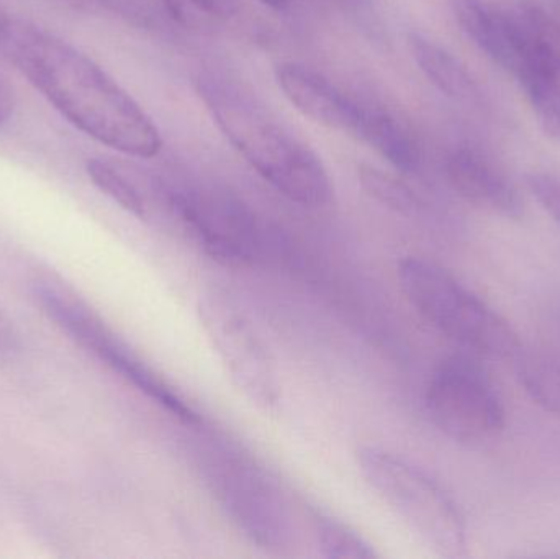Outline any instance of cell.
I'll return each mask as SVG.
<instances>
[{
	"label": "cell",
	"instance_id": "30bf717a",
	"mask_svg": "<svg viewBox=\"0 0 560 559\" xmlns=\"http://www.w3.org/2000/svg\"><path fill=\"white\" fill-rule=\"evenodd\" d=\"M276 82L287 101L315 124L355 137L362 104L349 97L322 72L300 62L276 66Z\"/></svg>",
	"mask_w": 560,
	"mask_h": 559
},
{
	"label": "cell",
	"instance_id": "5bb4252c",
	"mask_svg": "<svg viewBox=\"0 0 560 559\" xmlns=\"http://www.w3.org/2000/svg\"><path fill=\"white\" fill-rule=\"evenodd\" d=\"M408 48L418 69L438 91L454 101L467 104L482 101V91L476 79L467 71L466 66L443 46L421 33L413 32L408 35Z\"/></svg>",
	"mask_w": 560,
	"mask_h": 559
},
{
	"label": "cell",
	"instance_id": "ba28073f",
	"mask_svg": "<svg viewBox=\"0 0 560 559\" xmlns=\"http://www.w3.org/2000/svg\"><path fill=\"white\" fill-rule=\"evenodd\" d=\"M199 317L233 386L261 412H278L282 400L278 368L255 325L222 299L200 301Z\"/></svg>",
	"mask_w": 560,
	"mask_h": 559
},
{
	"label": "cell",
	"instance_id": "44dd1931",
	"mask_svg": "<svg viewBox=\"0 0 560 559\" xmlns=\"http://www.w3.org/2000/svg\"><path fill=\"white\" fill-rule=\"evenodd\" d=\"M15 101H13V91L9 82L0 75V127L9 120L12 115Z\"/></svg>",
	"mask_w": 560,
	"mask_h": 559
},
{
	"label": "cell",
	"instance_id": "e0dca14e",
	"mask_svg": "<svg viewBox=\"0 0 560 559\" xmlns=\"http://www.w3.org/2000/svg\"><path fill=\"white\" fill-rule=\"evenodd\" d=\"M319 550L329 559H372L378 554L358 532L331 515L316 512L313 515Z\"/></svg>",
	"mask_w": 560,
	"mask_h": 559
},
{
	"label": "cell",
	"instance_id": "603a6c76",
	"mask_svg": "<svg viewBox=\"0 0 560 559\" xmlns=\"http://www.w3.org/2000/svg\"><path fill=\"white\" fill-rule=\"evenodd\" d=\"M259 2L272 10H283L287 3H289V0H259Z\"/></svg>",
	"mask_w": 560,
	"mask_h": 559
},
{
	"label": "cell",
	"instance_id": "277c9868",
	"mask_svg": "<svg viewBox=\"0 0 560 559\" xmlns=\"http://www.w3.org/2000/svg\"><path fill=\"white\" fill-rule=\"evenodd\" d=\"M362 478L438 557H467V528L450 494L423 469L401 456L364 446L358 452Z\"/></svg>",
	"mask_w": 560,
	"mask_h": 559
},
{
	"label": "cell",
	"instance_id": "cb8c5ba5",
	"mask_svg": "<svg viewBox=\"0 0 560 559\" xmlns=\"http://www.w3.org/2000/svg\"><path fill=\"white\" fill-rule=\"evenodd\" d=\"M10 13H7L5 10L0 7V33H2L3 26H5L7 19H9Z\"/></svg>",
	"mask_w": 560,
	"mask_h": 559
},
{
	"label": "cell",
	"instance_id": "7402d4cb",
	"mask_svg": "<svg viewBox=\"0 0 560 559\" xmlns=\"http://www.w3.org/2000/svg\"><path fill=\"white\" fill-rule=\"evenodd\" d=\"M7 324H9V322L0 314V348H9L10 345H13L12 330H10Z\"/></svg>",
	"mask_w": 560,
	"mask_h": 559
},
{
	"label": "cell",
	"instance_id": "4fadbf2b",
	"mask_svg": "<svg viewBox=\"0 0 560 559\" xmlns=\"http://www.w3.org/2000/svg\"><path fill=\"white\" fill-rule=\"evenodd\" d=\"M355 138L374 148L401 173H415L421 164V150L410 128L390 112L362 105Z\"/></svg>",
	"mask_w": 560,
	"mask_h": 559
},
{
	"label": "cell",
	"instance_id": "7a4b0ae2",
	"mask_svg": "<svg viewBox=\"0 0 560 559\" xmlns=\"http://www.w3.org/2000/svg\"><path fill=\"white\" fill-rule=\"evenodd\" d=\"M197 92L233 150L279 194L302 207L328 206L332 183L322 158L252 92L200 75Z\"/></svg>",
	"mask_w": 560,
	"mask_h": 559
},
{
	"label": "cell",
	"instance_id": "ffe728a7",
	"mask_svg": "<svg viewBox=\"0 0 560 559\" xmlns=\"http://www.w3.org/2000/svg\"><path fill=\"white\" fill-rule=\"evenodd\" d=\"M526 186L532 196L538 200L539 206L560 225V177L533 173L526 176Z\"/></svg>",
	"mask_w": 560,
	"mask_h": 559
},
{
	"label": "cell",
	"instance_id": "52a82bcc",
	"mask_svg": "<svg viewBox=\"0 0 560 559\" xmlns=\"http://www.w3.org/2000/svg\"><path fill=\"white\" fill-rule=\"evenodd\" d=\"M424 404L436 429L460 445H486L505 429V406L495 384L466 354L447 358L436 368Z\"/></svg>",
	"mask_w": 560,
	"mask_h": 559
},
{
	"label": "cell",
	"instance_id": "ac0fdd59",
	"mask_svg": "<svg viewBox=\"0 0 560 559\" xmlns=\"http://www.w3.org/2000/svg\"><path fill=\"white\" fill-rule=\"evenodd\" d=\"M85 167H88V174L92 183L105 196L110 197L115 203H118L121 209L127 210L137 219H147L148 206L143 194L117 167L112 166L107 161L97 160V158L89 160Z\"/></svg>",
	"mask_w": 560,
	"mask_h": 559
},
{
	"label": "cell",
	"instance_id": "8992f818",
	"mask_svg": "<svg viewBox=\"0 0 560 559\" xmlns=\"http://www.w3.org/2000/svg\"><path fill=\"white\" fill-rule=\"evenodd\" d=\"M207 488L233 524L266 550L290 544L292 525L282 494L261 466L226 443L207 442L199 453Z\"/></svg>",
	"mask_w": 560,
	"mask_h": 559
},
{
	"label": "cell",
	"instance_id": "5b68a950",
	"mask_svg": "<svg viewBox=\"0 0 560 559\" xmlns=\"http://www.w3.org/2000/svg\"><path fill=\"white\" fill-rule=\"evenodd\" d=\"M33 288L36 301L49 321L55 322L75 343L184 426H202L200 414L147 361L141 360L140 354L135 353L71 286L46 276L39 278Z\"/></svg>",
	"mask_w": 560,
	"mask_h": 559
},
{
	"label": "cell",
	"instance_id": "7c38bea8",
	"mask_svg": "<svg viewBox=\"0 0 560 559\" xmlns=\"http://www.w3.org/2000/svg\"><path fill=\"white\" fill-rule=\"evenodd\" d=\"M447 5L467 38L472 39L495 65L516 75L522 49L509 10L487 0H447Z\"/></svg>",
	"mask_w": 560,
	"mask_h": 559
},
{
	"label": "cell",
	"instance_id": "9a60e30c",
	"mask_svg": "<svg viewBox=\"0 0 560 559\" xmlns=\"http://www.w3.org/2000/svg\"><path fill=\"white\" fill-rule=\"evenodd\" d=\"M518 358V380L538 406L560 416V360L545 351H528Z\"/></svg>",
	"mask_w": 560,
	"mask_h": 559
},
{
	"label": "cell",
	"instance_id": "8fae6325",
	"mask_svg": "<svg viewBox=\"0 0 560 559\" xmlns=\"http://www.w3.org/2000/svg\"><path fill=\"white\" fill-rule=\"evenodd\" d=\"M447 180L467 202L493 216L520 219L523 200L505 173L476 148L460 147L446 161Z\"/></svg>",
	"mask_w": 560,
	"mask_h": 559
},
{
	"label": "cell",
	"instance_id": "9c48e42d",
	"mask_svg": "<svg viewBox=\"0 0 560 559\" xmlns=\"http://www.w3.org/2000/svg\"><path fill=\"white\" fill-rule=\"evenodd\" d=\"M173 207L210 258L226 266H248L255 261L258 235L255 223L245 212L187 197H176Z\"/></svg>",
	"mask_w": 560,
	"mask_h": 559
},
{
	"label": "cell",
	"instance_id": "d6986e66",
	"mask_svg": "<svg viewBox=\"0 0 560 559\" xmlns=\"http://www.w3.org/2000/svg\"><path fill=\"white\" fill-rule=\"evenodd\" d=\"M163 2L170 15L187 28H202L222 15L219 0H163Z\"/></svg>",
	"mask_w": 560,
	"mask_h": 559
},
{
	"label": "cell",
	"instance_id": "3957f363",
	"mask_svg": "<svg viewBox=\"0 0 560 559\" xmlns=\"http://www.w3.org/2000/svg\"><path fill=\"white\" fill-rule=\"evenodd\" d=\"M398 281L431 327L477 357L510 360L522 350L512 325L436 263L407 256L398 263Z\"/></svg>",
	"mask_w": 560,
	"mask_h": 559
},
{
	"label": "cell",
	"instance_id": "6da1fadb",
	"mask_svg": "<svg viewBox=\"0 0 560 559\" xmlns=\"http://www.w3.org/2000/svg\"><path fill=\"white\" fill-rule=\"evenodd\" d=\"M0 53L92 140L138 160L163 150L160 128L141 105L91 56L55 33L10 15Z\"/></svg>",
	"mask_w": 560,
	"mask_h": 559
},
{
	"label": "cell",
	"instance_id": "2e32d148",
	"mask_svg": "<svg viewBox=\"0 0 560 559\" xmlns=\"http://www.w3.org/2000/svg\"><path fill=\"white\" fill-rule=\"evenodd\" d=\"M358 179L361 189L388 210H394L400 216H413L420 209V199L413 189L387 171L378 170L371 164H361Z\"/></svg>",
	"mask_w": 560,
	"mask_h": 559
}]
</instances>
